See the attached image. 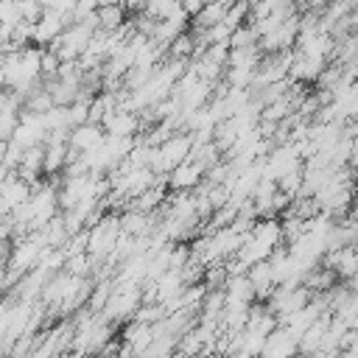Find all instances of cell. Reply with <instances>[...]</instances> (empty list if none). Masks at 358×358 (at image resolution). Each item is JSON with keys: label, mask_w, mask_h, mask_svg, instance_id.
Wrapping results in <instances>:
<instances>
[{"label": "cell", "mask_w": 358, "mask_h": 358, "mask_svg": "<svg viewBox=\"0 0 358 358\" xmlns=\"http://www.w3.org/2000/svg\"><path fill=\"white\" fill-rule=\"evenodd\" d=\"M117 232H120L117 213H106V210H103V215H101L92 227H87V255H90L95 263H101V260L112 252Z\"/></svg>", "instance_id": "cell-1"}, {"label": "cell", "mask_w": 358, "mask_h": 358, "mask_svg": "<svg viewBox=\"0 0 358 358\" xmlns=\"http://www.w3.org/2000/svg\"><path fill=\"white\" fill-rule=\"evenodd\" d=\"M45 246H48V243H45V238H42L39 229H36V232H25L17 243H11V252H8V263H6V266H11L14 271L25 274L28 268L36 266L39 252H42Z\"/></svg>", "instance_id": "cell-2"}, {"label": "cell", "mask_w": 358, "mask_h": 358, "mask_svg": "<svg viewBox=\"0 0 358 358\" xmlns=\"http://www.w3.org/2000/svg\"><path fill=\"white\" fill-rule=\"evenodd\" d=\"M64 17L62 14H56L53 8H42V14H39V20L36 22H31V42L34 45H48V42H53L62 31H64Z\"/></svg>", "instance_id": "cell-3"}, {"label": "cell", "mask_w": 358, "mask_h": 358, "mask_svg": "<svg viewBox=\"0 0 358 358\" xmlns=\"http://www.w3.org/2000/svg\"><path fill=\"white\" fill-rule=\"evenodd\" d=\"M201 179H204V165L190 159V157L168 171V187L171 190H193Z\"/></svg>", "instance_id": "cell-4"}, {"label": "cell", "mask_w": 358, "mask_h": 358, "mask_svg": "<svg viewBox=\"0 0 358 358\" xmlns=\"http://www.w3.org/2000/svg\"><path fill=\"white\" fill-rule=\"evenodd\" d=\"M103 134H120V137H134L140 131V117L137 112H123V109H112L101 117Z\"/></svg>", "instance_id": "cell-5"}, {"label": "cell", "mask_w": 358, "mask_h": 358, "mask_svg": "<svg viewBox=\"0 0 358 358\" xmlns=\"http://www.w3.org/2000/svg\"><path fill=\"white\" fill-rule=\"evenodd\" d=\"M101 140H103V126H101V123L84 120V123H78V126H70V131H67V145H70L73 151H78V154L95 148Z\"/></svg>", "instance_id": "cell-6"}, {"label": "cell", "mask_w": 358, "mask_h": 358, "mask_svg": "<svg viewBox=\"0 0 358 358\" xmlns=\"http://www.w3.org/2000/svg\"><path fill=\"white\" fill-rule=\"evenodd\" d=\"M294 352H296V338H294L282 324H277V327L266 336L263 350H260V355H268V358H282V355H294Z\"/></svg>", "instance_id": "cell-7"}, {"label": "cell", "mask_w": 358, "mask_h": 358, "mask_svg": "<svg viewBox=\"0 0 358 358\" xmlns=\"http://www.w3.org/2000/svg\"><path fill=\"white\" fill-rule=\"evenodd\" d=\"M28 196H31V185H28L25 179H20L17 171H8L6 179L0 182V201H3L8 210H14V207L22 204Z\"/></svg>", "instance_id": "cell-8"}, {"label": "cell", "mask_w": 358, "mask_h": 358, "mask_svg": "<svg viewBox=\"0 0 358 358\" xmlns=\"http://www.w3.org/2000/svg\"><path fill=\"white\" fill-rule=\"evenodd\" d=\"M120 341H126V344H131V350H134V355H143V350L151 344V338H154V330H151V324L148 322H137V319H129V324L120 330V336H117Z\"/></svg>", "instance_id": "cell-9"}, {"label": "cell", "mask_w": 358, "mask_h": 358, "mask_svg": "<svg viewBox=\"0 0 358 358\" xmlns=\"http://www.w3.org/2000/svg\"><path fill=\"white\" fill-rule=\"evenodd\" d=\"M67 162V143H45V157H42V176H56Z\"/></svg>", "instance_id": "cell-10"}, {"label": "cell", "mask_w": 358, "mask_h": 358, "mask_svg": "<svg viewBox=\"0 0 358 358\" xmlns=\"http://www.w3.org/2000/svg\"><path fill=\"white\" fill-rule=\"evenodd\" d=\"M95 17H98V28L103 31H115L126 22V8L120 3H103L95 8Z\"/></svg>", "instance_id": "cell-11"}, {"label": "cell", "mask_w": 358, "mask_h": 358, "mask_svg": "<svg viewBox=\"0 0 358 358\" xmlns=\"http://www.w3.org/2000/svg\"><path fill=\"white\" fill-rule=\"evenodd\" d=\"M165 56H171V59H187V62H190V56H193V34H190V31L176 34V36L165 45Z\"/></svg>", "instance_id": "cell-12"}, {"label": "cell", "mask_w": 358, "mask_h": 358, "mask_svg": "<svg viewBox=\"0 0 358 358\" xmlns=\"http://www.w3.org/2000/svg\"><path fill=\"white\" fill-rule=\"evenodd\" d=\"M92 268H95V260H92L87 252H76V255H67V257H64V271H67V274L92 277Z\"/></svg>", "instance_id": "cell-13"}, {"label": "cell", "mask_w": 358, "mask_h": 358, "mask_svg": "<svg viewBox=\"0 0 358 358\" xmlns=\"http://www.w3.org/2000/svg\"><path fill=\"white\" fill-rule=\"evenodd\" d=\"M36 266H39V268H45L48 274L62 271V268H64V252H62V246H45V249L39 252Z\"/></svg>", "instance_id": "cell-14"}, {"label": "cell", "mask_w": 358, "mask_h": 358, "mask_svg": "<svg viewBox=\"0 0 358 358\" xmlns=\"http://www.w3.org/2000/svg\"><path fill=\"white\" fill-rule=\"evenodd\" d=\"M103 145H106V151L112 154V159L115 162H120L129 151H131V145H134V137H120V134H103Z\"/></svg>", "instance_id": "cell-15"}, {"label": "cell", "mask_w": 358, "mask_h": 358, "mask_svg": "<svg viewBox=\"0 0 358 358\" xmlns=\"http://www.w3.org/2000/svg\"><path fill=\"white\" fill-rule=\"evenodd\" d=\"M42 123H45V131H50V129H70L67 106H59V103L48 106V109L42 112Z\"/></svg>", "instance_id": "cell-16"}, {"label": "cell", "mask_w": 358, "mask_h": 358, "mask_svg": "<svg viewBox=\"0 0 358 358\" xmlns=\"http://www.w3.org/2000/svg\"><path fill=\"white\" fill-rule=\"evenodd\" d=\"M246 17H249V3L246 0H238V3H229L227 6V11H224V25L232 31V28H238V25H243L246 22Z\"/></svg>", "instance_id": "cell-17"}, {"label": "cell", "mask_w": 358, "mask_h": 358, "mask_svg": "<svg viewBox=\"0 0 358 358\" xmlns=\"http://www.w3.org/2000/svg\"><path fill=\"white\" fill-rule=\"evenodd\" d=\"M255 42H257V34H255L252 22H243V25L232 28L229 31V39H227L229 48H246V45H255Z\"/></svg>", "instance_id": "cell-18"}, {"label": "cell", "mask_w": 358, "mask_h": 358, "mask_svg": "<svg viewBox=\"0 0 358 358\" xmlns=\"http://www.w3.org/2000/svg\"><path fill=\"white\" fill-rule=\"evenodd\" d=\"M299 187H302V165H299V168H294V171H288V173H282V176L277 179V190L288 193L291 199H294V196H299Z\"/></svg>", "instance_id": "cell-19"}, {"label": "cell", "mask_w": 358, "mask_h": 358, "mask_svg": "<svg viewBox=\"0 0 358 358\" xmlns=\"http://www.w3.org/2000/svg\"><path fill=\"white\" fill-rule=\"evenodd\" d=\"M59 56H56V50H50V48H42V53H39V76L42 78H53L56 76V70H59Z\"/></svg>", "instance_id": "cell-20"}, {"label": "cell", "mask_w": 358, "mask_h": 358, "mask_svg": "<svg viewBox=\"0 0 358 358\" xmlns=\"http://www.w3.org/2000/svg\"><path fill=\"white\" fill-rule=\"evenodd\" d=\"M17 22H22V14H20L17 0H0V25L14 28Z\"/></svg>", "instance_id": "cell-21"}, {"label": "cell", "mask_w": 358, "mask_h": 358, "mask_svg": "<svg viewBox=\"0 0 358 358\" xmlns=\"http://www.w3.org/2000/svg\"><path fill=\"white\" fill-rule=\"evenodd\" d=\"M17 112L20 109H11V106H0V140H8L14 126H17Z\"/></svg>", "instance_id": "cell-22"}, {"label": "cell", "mask_w": 358, "mask_h": 358, "mask_svg": "<svg viewBox=\"0 0 358 358\" xmlns=\"http://www.w3.org/2000/svg\"><path fill=\"white\" fill-rule=\"evenodd\" d=\"M20 159H22V145H20V143H14V140H6V154H3V165H6L8 171H14V168L20 165Z\"/></svg>", "instance_id": "cell-23"}, {"label": "cell", "mask_w": 358, "mask_h": 358, "mask_svg": "<svg viewBox=\"0 0 358 358\" xmlns=\"http://www.w3.org/2000/svg\"><path fill=\"white\" fill-rule=\"evenodd\" d=\"M17 6H20V14H22L25 22H36L39 14H42V6L36 0H17Z\"/></svg>", "instance_id": "cell-24"}, {"label": "cell", "mask_w": 358, "mask_h": 358, "mask_svg": "<svg viewBox=\"0 0 358 358\" xmlns=\"http://www.w3.org/2000/svg\"><path fill=\"white\" fill-rule=\"evenodd\" d=\"M201 3H204V0H179L182 11H185L187 17H196V14H199V8H201Z\"/></svg>", "instance_id": "cell-25"}, {"label": "cell", "mask_w": 358, "mask_h": 358, "mask_svg": "<svg viewBox=\"0 0 358 358\" xmlns=\"http://www.w3.org/2000/svg\"><path fill=\"white\" fill-rule=\"evenodd\" d=\"M143 6H145V0H123V8H126V11H131V14L143 11Z\"/></svg>", "instance_id": "cell-26"}, {"label": "cell", "mask_w": 358, "mask_h": 358, "mask_svg": "<svg viewBox=\"0 0 358 358\" xmlns=\"http://www.w3.org/2000/svg\"><path fill=\"white\" fill-rule=\"evenodd\" d=\"M36 3H39V6H42V8H48V6H50V3H53V0H36Z\"/></svg>", "instance_id": "cell-27"}, {"label": "cell", "mask_w": 358, "mask_h": 358, "mask_svg": "<svg viewBox=\"0 0 358 358\" xmlns=\"http://www.w3.org/2000/svg\"><path fill=\"white\" fill-rule=\"evenodd\" d=\"M246 3H249V6H252V3H257V0H246Z\"/></svg>", "instance_id": "cell-28"}, {"label": "cell", "mask_w": 358, "mask_h": 358, "mask_svg": "<svg viewBox=\"0 0 358 358\" xmlns=\"http://www.w3.org/2000/svg\"><path fill=\"white\" fill-rule=\"evenodd\" d=\"M224 3H238V0H224Z\"/></svg>", "instance_id": "cell-29"}]
</instances>
